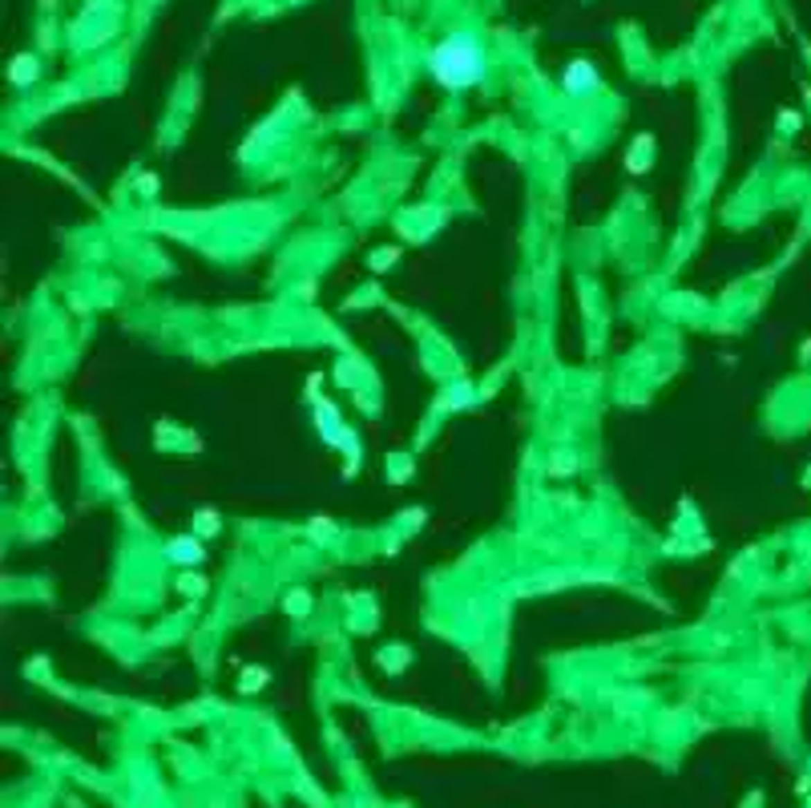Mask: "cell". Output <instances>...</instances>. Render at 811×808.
I'll use <instances>...</instances> for the list:
<instances>
[{
  "label": "cell",
  "instance_id": "1",
  "mask_svg": "<svg viewBox=\"0 0 811 808\" xmlns=\"http://www.w3.org/2000/svg\"><path fill=\"white\" fill-rule=\"evenodd\" d=\"M432 69L448 89L472 85L481 77V49L472 45V37H448L436 53H432Z\"/></svg>",
  "mask_w": 811,
  "mask_h": 808
},
{
  "label": "cell",
  "instance_id": "4",
  "mask_svg": "<svg viewBox=\"0 0 811 808\" xmlns=\"http://www.w3.org/2000/svg\"><path fill=\"white\" fill-rule=\"evenodd\" d=\"M808 808H811V800H808Z\"/></svg>",
  "mask_w": 811,
  "mask_h": 808
},
{
  "label": "cell",
  "instance_id": "3",
  "mask_svg": "<svg viewBox=\"0 0 811 808\" xmlns=\"http://www.w3.org/2000/svg\"><path fill=\"white\" fill-rule=\"evenodd\" d=\"M198 529H214V513H206V518L198 513Z\"/></svg>",
  "mask_w": 811,
  "mask_h": 808
},
{
  "label": "cell",
  "instance_id": "2",
  "mask_svg": "<svg viewBox=\"0 0 811 808\" xmlns=\"http://www.w3.org/2000/svg\"><path fill=\"white\" fill-rule=\"evenodd\" d=\"M585 85H594V69L573 65V69H569V89H585Z\"/></svg>",
  "mask_w": 811,
  "mask_h": 808
}]
</instances>
